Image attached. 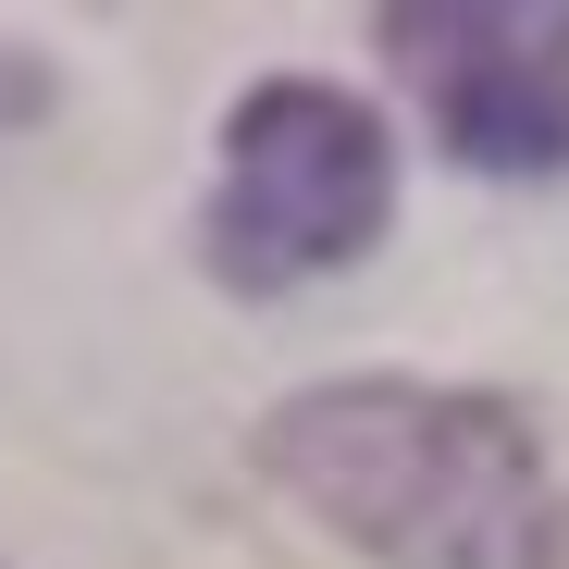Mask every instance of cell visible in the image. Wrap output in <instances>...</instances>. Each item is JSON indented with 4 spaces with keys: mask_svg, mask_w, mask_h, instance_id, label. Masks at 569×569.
Segmentation results:
<instances>
[{
    "mask_svg": "<svg viewBox=\"0 0 569 569\" xmlns=\"http://www.w3.org/2000/svg\"><path fill=\"white\" fill-rule=\"evenodd\" d=\"M371 38L470 173H569V0H385Z\"/></svg>",
    "mask_w": 569,
    "mask_h": 569,
    "instance_id": "3957f363",
    "label": "cell"
},
{
    "mask_svg": "<svg viewBox=\"0 0 569 569\" xmlns=\"http://www.w3.org/2000/svg\"><path fill=\"white\" fill-rule=\"evenodd\" d=\"M260 470L385 569H569V508L508 397L347 371L260 421Z\"/></svg>",
    "mask_w": 569,
    "mask_h": 569,
    "instance_id": "6da1fadb",
    "label": "cell"
},
{
    "mask_svg": "<svg viewBox=\"0 0 569 569\" xmlns=\"http://www.w3.org/2000/svg\"><path fill=\"white\" fill-rule=\"evenodd\" d=\"M385 211H397V149L371 124V100H347L322 74H260L223 112V173H211L199 248L236 298H284V284L347 272L385 236Z\"/></svg>",
    "mask_w": 569,
    "mask_h": 569,
    "instance_id": "7a4b0ae2",
    "label": "cell"
}]
</instances>
